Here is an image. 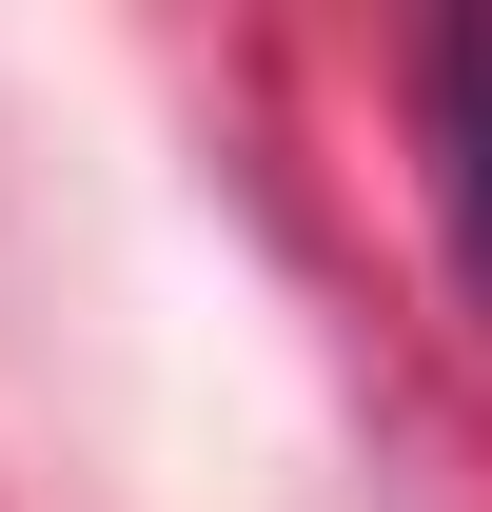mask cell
<instances>
[{"label": "cell", "instance_id": "6da1fadb", "mask_svg": "<svg viewBox=\"0 0 492 512\" xmlns=\"http://www.w3.org/2000/svg\"><path fill=\"white\" fill-rule=\"evenodd\" d=\"M414 119H433V217H453V276L492 296V20H433Z\"/></svg>", "mask_w": 492, "mask_h": 512}]
</instances>
